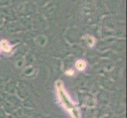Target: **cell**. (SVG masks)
<instances>
[{"mask_svg": "<svg viewBox=\"0 0 127 118\" xmlns=\"http://www.w3.org/2000/svg\"><path fill=\"white\" fill-rule=\"evenodd\" d=\"M86 67V63L84 60H78L76 62V68L77 70L83 71Z\"/></svg>", "mask_w": 127, "mask_h": 118, "instance_id": "3957f363", "label": "cell"}, {"mask_svg": "<svg viewBox=\"0 0 127 118\" xmlns=\"http://www.w3.org/2000/svg\"><path fill=\"white\" fill-rule=\"evenodd\" d=\"M65 74H66V75H69V76H72L73 74H74V72L73 69H69V70L65 72Z\"/></svg>", "mask_w": 127, "mask_h": 118, "instance_id": "5b68a950", "label": "cell"}, {"mask_svg": "<svg viewBox=\"0 0 127 118\" xmlns=\"http://www.w3.org/2000/svg\"><path fill=\"white\" fill-rule=\"evenodd\" d=\"M0 47H1L2 49L5 51V52H10L11 50H12V47L9 44V43L7 40H5V39H2V40L1 41V43H0Z\"/></svg>", "mask_w": 127, "mask_h": 118, "instance_id": "7a4b0ae2", "label": "cell"}, {"mask_svg": "<svg viewBox=\"0 0 127 118\" xmlns=\"http://www.w3.org/2000/svg\"><path fill=\"white\" fill-rule=\"evenodd\" d=\"M56 92L59 102L62 104V106L65 109L66 112L69 113L72 118H81L80 111L78 110L77 105L73 102V101L69 97L67 91L65 90L63 83L62 81L58 80L55 84Z\"/></svg>", "mask_w": 127, "mask_h": 118, "instance_id": "6da1fadb", "label": "cell"}, {"mask_svg": "<svg viewBox=\"0 0 127 118\" xmlns=\"http://www.w3.org/2000/svg\"><path fill=\"white\" fill-rule=\"evenodd\" d=\"M86 39H87L88 44H89L90 47H93V46L95 44V39H94L93 36H87V38H86Z\"/></svg>", "mask_w": 127, "mask_h": 118, "instance_id": "277c9868", "label": "cell"}]
</instances>
